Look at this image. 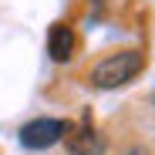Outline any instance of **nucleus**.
I'll use <instances>...</instances> for the list:
<instances>
[{
    "mask_svg": "<svg viewBox=\"0 0 155 155\" xmlns=\"http://www.w3.org/2000/svg\"><path fill=\"white\" fill-rule=\"evenodd\" d=\"M142 68H145V54H142V51H118V54L101 58L91 68L88 78H91L94 88H121V84L132 81Z\"/></svg>",
    "mask_w": 155,
    "mask_h": 155,
    "instance_id": "1",
    "label": "nucleus"
},
{
    "mask_svg": "<svg viewBox=\"0 0 155 155\" xmlns=\"http://www.w3.org/2000/svg\"><path fill=\"white\" fill-rule=\"evenodd\" d=\"M71 128L74 125L71 121H61V118H34V121H27L20 128V145L24 148H34V152L51 148L54 142H61Z\"/></svg>",
    "mask_w": 155,
    "mask_h": 155,
    "instance_id": "2",
    "label": "nucleus"
},
{
    "mask_svg": "<svg viewBox=\"0 0 155 155\" xmlns=\"http://www.w3.org/2000/svg\"><path fill=\"white\" fill-rule=\"evenodd\" d=\"M64 145L71 155H101L105 152V138H101L91 125H81V128H71L64 135Z\"/></svg>",
    "mask_w": 155,
    "mask_h": 155,
    "instance_id": "3",
    "label": "nucleus"
},
{
    "mask_svg": "<svg viewBox=\"0 0 155 155\" xmlns=\"http://www.w3.org/2000/svg\"><path fill=\"white\" fill-rule=\"evenodd\" d=\"M74 47H78V37H74V31L68 24H51V31H47V54L58 64H64V61H71Z\"/></svg>",
    "mask_w": 155,
    "mask_h": 155,
    "instance_id": "4",
    "label": "nucleus"
},
{
    "mask_svg": "<svg viewBox=\"0 0 155 155\" xmlns=\"http://www.w3.org/2000/svg\"><path fill=\"white\" fill-rule=\"evenodd\" d=\"M152 105H155V91H152Z\"/></svg>",
    "mask_w": 155,
    "mask_h": 155,
    "instance_id": "5",
    "label": "nucleus"
}]
</instances>
